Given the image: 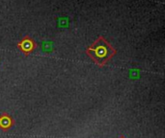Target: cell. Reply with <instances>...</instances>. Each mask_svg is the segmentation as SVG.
Masks as SVG:
<instances>
[{
  "label": "cell",
  "instance_id": "1",
  "mask_svg": "<svg viewBox=\"0 0 165 138\" xmlns=\"http://www.w3.org/2000/svg\"><path fill=\"white\" fill-rule=\"evenodd\" d=\"M116 54L117 50L102 36L98 37V39L86 48V55L100 68L107 64Z\"/></svg>",
  "mask_w": 165,
  "mask_h": 138
},
{
  "label": "cell",
  "instance_id": "2",
  "mask_svg": "<svg viewBox=\"0 0 165 138\" xmlns=\"http://www.w3.org/2000/svg\"><path fill=\"white\" fill-rule=\"evenodd\" d=\"M17 46H18V50H20L21 53H22L24 56L28 57L33 51L37 48L38 45H37V43L34 39L26 34L25 37H23L17 43Z\"/></svg>",
  "mask_w": 165,
  "mask_h": 138
},
{
  "label": "cell",
  "instance_id": "3",
  "mask_svg": "<svg viewBox=\"0 0 165 138\" xmlns=\"http://www.w3.org/2000/svg\"><path fill=\"white\" fill-rule=\"evenodd\" d=\"M16 124L14 118L7 112H3L0 115V129L3 131H8Z\"/></svg>",
  "mask_w": 165,
  "mask_h": 138
},
{
  "label": "cell",
  "instance_id": "4",
  "mask_svg": "<svg viewBox=\"0 0 165 138\" xmlns=\"http://www.w3.org/2000/svg\"><path fill=\"white\" fill-rule=\"evenodd\" d=\"M119 138H126V137H125V136H124V135H121V136H120V137H119Z\"/></svg>",
  "mask_w": 165,
  "mask_h": 138
}]
</instances>
